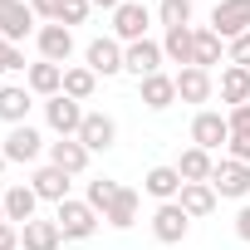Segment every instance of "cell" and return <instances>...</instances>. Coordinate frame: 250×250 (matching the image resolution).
Returning <instances> with one entry per match:
<instances>
[{
  "instance_id": "obj_1",
  "label": "cell",
  "mask_w": 250,
  "mask_h": 250,
  "mask_svg": "<svg viewBox=\"0 0 250 250\" xmlns=\"http://www.w3.org/2000/svg\"><path fill=\"white\" fill-rule=\"evenodd\" d=\"M211 30L230 44L240 35H250V0H216V10H211Z\"/></svg>"
},
{
  "instance_id": "obj_2",
  "label": "cell",
  "mask_w": 250,
  "mask_h": 250,
  "mask_svg": "<svg viewBox=\"0 0 250 250\" xmlns=\"http://www.w3.org/2000/svg\"><path fill=\"white\" fill-rule=\"evenodd\" d=\"M147 25H152V15H147L143 0H128V5L113 10V40H118V44H138V40H147Z\"/></svg>"
},
{
  "instance_id": "obj_3",
  "label": "cell",
  "mask_w": 250,
  "mask_h": 250,
  "mask_svg": "<svg viewBox=\"0 0 250 250\" xmlns=\"http://www.w3.org/2000/svg\"><path fill=\"white\" fill-rule=\"evenodd\" d=\"M54 221H59V230H64V240H88V235L98 230V211H93L88 201H59V211H54Z\"/></svg>"
},
{
  "instance_id": "obj_4",
  "label": "cell",
  "mask_w": 250,
  "mask_h": 250,
  "mask_svg": "<svg viewBox=\"0 0 250 250\" xmlns=\"http://www.w3.org/2000/svg\"><path fill=\"white\" fill-rule=\"evenodd\" d=\"M211 187H216V196L245 201V196H250V162H235V157L216 162V172H211Z\"/></svg>"
},
{
  "instance_id": "obj_5",
  "label": "cell",
  "mask_w": 250,
  "mask_h": 250,
  "mask_svg": "<svg viewBox=\"0 0 250 250\" xmlns=\"http://www.w3.org/2000/svg\"><path fill=\"white\" fill-rule=\"evenodd\" d=\"M44 118H49V128L59 133V138H79V128H83V103L79 98H69V93H59V98H49L44 103Z\"/></svg>"
},
{
  "instance_id": "obj_6",
  "label": "cell",
  "mask_w": 250,
  "mask_h": 250,
  "mask_svg": "<svg viewBox=\"0 0 250 250\" xmlns=\"http://www.w3.org/2000/svg\"><path fill=\"white\" fill-rule=\"evenodd\" d=\"M226 143H230V123H226L221 113L201 108V113L191 118V147H206V152H216V147H226Z\"/></svg>"
},
{
  "instance_id": "obj_7",
  "label": "cell",
  "mask_w": 250,
  "mask_h": 250,
  "mask_svg": "<svg viewBox=\"0 0 250 250\" xmlns=\"http://www.w3.org/2000/svg\"><path fill=\"white\" fill-rule=\"evenodd\" d=\"M162 44L157 40H138V44H128V49H123V69H128V74H138V83L143 79H152V74H162Z\"/></svg>"
},
{
  "instance_id": "obj_8",
  "label": "cell",
  "mask_w": 250,
  "mask_h": 250,
  "mask_svg": "<svg viewBox=\"0 0 250 250\" xmlns=\"http://www.w3.org/2000/svg\"><path fill=\"white\" fill-rule=\"evenodd\" d=\"M187 230H191V216H187L177 201H162V206L152 211V235H157L162 245H177V240H187Z\"/></svg>"
},
{
  "instance_id": "obj_9",
  "label": "cell",
  "mask_w": 250,
  "mask_h": 250,
  "mask_svg": "<svg viewBox=\"0 0 250 250\" xmlns=\"http://www.w3.org/2000/svg\"><path fill=\"white\" fill-rule=\"evenodd\" d=\"M30 30H35V10L25 5V0H0V35H5L10 44H20Z\"/></svg>"
},
{
  "instance_id": "obj_10",
  "label": "cell",
  "mask_w": 250,
  "mask_h": 250,
  "mask_svg": "<svg viewBox=\"0 0 250 250\" xmlns=\"http://www.w3.org/2000/svg\"><path fill=\"white\" fill-rule=\"evenodd\" d=\"M79 143H83L88 152H108V147L118 143V123H113L108 113H88L83 128H79Z\"/></svg>"
},
{
  "instance_id": "obj_11",
  "label": "cell",
  "mask_w": 250,
  "mask_h": 250,
  "mask_svg": "<svg viewBox=\"0 0 250 250\" xmlns=\"http://www.w3.org/2000/svg\"><path fill=\"white\" fill-rule=\"evenodd\" d=\"M40 152H44V138L30 128V123H20V128L5 133V157H10V162H35Z\"/></svg>"
},
{
  "instance_id": "obj_12",
  "label": "cell",
  "mask_w": 250,
  "mask_h": 250,
  "mask_svg": "<svg viewBox=\"0 0 250 250\" xmlns=\"http://www.w3.org/2000/svg\"><path fill=\"white\" fill-rule=\"evenodd\" d=\"M40 54L64 69L69 54H74V30H69V25H44V30H40Z\"/></svg>"
},
{
  "instance_id": "obj_13",
  "label": "cell",
  "mask_w": 250,
  "mask_h": 250,
  "mask_svg": "<svg viewBox=\"0 0 250 250\" xmlns=\"http://www.w3.org/2000/svg\"><path fill=\"white\" fill-rule=\"evenodd\" d=\"M25 88H30V93H40V98H59V93H64V69H59V64H49V59H40V64H30Z\"/></svg>"
},
{
  "instance_id": "obj_14",
  "label": "cell",
  "mask_w": 250,
  "mask_h": 250,
  "mask_svg": "<svg viewBox=\"0 0 250 250\" xmlns=\"http://www.w3.org/2000/svg\"><path fill=\"white\" fill-rule=\"evenodd\" d=\"M30 187H35V196H40V201H54V206H59V201H69V172H59L54 162H44V167L30 177Z\"/></svg>"
},
{
  "instance_id": "obj_15",
  "label": "cell",
  "mask_w": 250,
  "mask_h": 250,
  "mask_svg": "<svg viewBox=\"0 0 250 250\" xmlns=\"http://www.w3.org/2000/svg\"><path fill=\"white\" fill-rule=\"evenodd\" d=\"M59 245H64L59 221H25L20 226V250H59Z\"/></svg>"
},
{
  "instance_id": "obj_16",
  "label": "cell",
  "mask_w": 250,
  "mask_h": 250,
  "mask_svg": "<svg viewBox=\"0 0 250 250\" xmlns=\"http://www.w3.org/2000/svg\"><path fill=\"white\" fill-rule=\"evenodd\" d=\"M83 59H88V69H93V74H103V79L123 74V44H118V40H93Z\"/></svg>"
},
{
  "instance_id": "obj_17",
  "label": "cell",
  "mask_w": 250,
  "mask_h": 250,
  "mask_svg": "<svg viewBox=\"0 0 250 250\" xmlns=\"http://www.w3.org/2000/svg\"><path fill=\"white\" fill-rule=\"evenodd\" d=\"M211 93H216L211 69H196V64H191V69H182V74H177V98H182V103H206Z\"/></svg>"
},
{
  "instance_id": "obj_18",
  "label": "cell",
  "mask_w": 250,
  "mask_h": 250,
  "mask_svg": "<svg viewBox=\"0 0 250 250\" xmlns=\"http://www.w3.org/2000/svg\"><path fill=\"white\" fill-rule=\"evenodd\" d=\"M49 162H54L59 172L79 177V172L88 167V147H83L79 138H59V143H49Z\"/></svg>"
},
{
  "instance_id": "obj_19",
  "label": "cell",
  "mask_w": 250,
  "mask_h": 250,
  "mask_svg": "<svg viewBox=\"0 0 250 250\" xmlns=\"http://www.w3.org/2000/svg\"><path fill=\"white\" fill-rule=\"evenodd\" d=\"M177 206H182L191 221H201V216L216 211V187H211V182H187L182 196H177Z\"/></svg>"
},
{
  "instance_id": "obj_20",
  "label": "cell",
  "mask_w": 250,
  "mask_h": 250,
  "mask_svg": "<svg viewBox=\"0 0 250 250\" xmlns=\"http://www.w3.org/2000/svg\"><path fill=\"white\" fill-rule=\"evenodd\" d=\"M182 187H187V182H182V172H177V167H152V172L143 177V191H147V196H157V201H177V196H182Z\"/></svg>"
},
{
  "instance_id": "obj_21",
  "label": "cell",
  "mask_w": 250,
  "mask_h": 250,
  "mask_svg": "<svg viewBox=\"0 0 250 250\" xmlns=\"http://www.w3.org/2000/svg\"><path fill=\"white\" fill-rule=\"evenodd\" d=\"M35 206H40V196H35V187H5V221L10 226H25V221H35Z\"/></svg>"
},
{
  "instance_id": "obj_22",
  "label": "cell",
  "mask_w": 250,
  "mask_h": 250,
  "mask_svg": "<svg viewBox=\"0 0 250 250\" xmlns=\"http://www.w3.org/2000/svg\"><path fill=\"white\" fill-rule=\"evenodd\" d=\"M30 108H35L30 88H15V83H5V88H0V118H5L10 128H20V123H30Z\"/></svg>"
},
{
  "instance_id": "obj_23",
  "label": "cell",
  "mask_w": 250,
  "mask_h": 250,
  "mask_svg": "<svg viewBox=\"0 0 250 250\" xmlns=\"http://www.w3.org/2000/svg\"><path fill=\"white\" fill-rule=\"evenodd\" d=\"M138 88H143V103L157 108V113L177 103V74H152V79H143Z\"/></svg>"
},
{
  "instance_id": "obj_24",
  "label": "cell",
  "mask_w": 250,
  "mask_h": 250,
  "mask_svg": "<svg viewBox=\"0 0 250 250\" xmlns=\"http://www.w3.org/2000/svg\"><path fill=\"white\" fill-rule=\"evenodd\" d=\"M177 172H182V182H211L216 157H211L206 147H187V152L177 157Z\"/></svg>"
},
{
  "instance_id": "obj_25",
  "label": "cell",
  "mask_w": 250,
  "mask_h": 250,
  "mask_svg": "<svg viewBox=\"0 0 250 250\" xmlns=\"http://www.w3.org/2000/svg\"><path fill=\"white\" fill-rule=\"evenodd\" d=\"M221 98H226L230 108L250 103V69H240V64H226V74H221Z\"/></svg>"
},
{
  "instance_id": "obj_26",
  "label": "cell",
  "mask_w": 250,
  "mask_h": 250,
  "mask_svg": "<svg viewBox=\"0 0 250 250\" xmlns=\"http://www.w3.org/2000/svg\"><path fill=\"white\" fill-rule=\"evenodd\" d=\"M103 221H108V226H118V230H128V226L138 221V191H133V187H123V191L113 196V206L103 211Z\"/></svg>"
},
{
  "instance_id": "obj_27",
  "label": "cell",
  "mask_w": 250,
  "mask_h": 250,
  "mask_svg": "<svg viewBox=\"0 0 250 250\" xmlns=\"http://www.w3.org/2000/svg\"><path fill=\"white\" fill-rule=\"evenodd\" d=\"M191 44H196V30H191V25H187V30H167V40H162V54H167L172 64L191 69Z\"/></svg>"
},
{
  "instance_id": "obj_28",
  "label": "cell",
  "mask_w": 250,
  "mask_h": 250,
  "mask_svg": "<svg viewBox=\"0 0 250 250\" xmlns=\"http://www.w3.org/2000/svg\"><path fill=\"white\" fill-rule=\"evenodd\" d=\"M221 44H226V40H221L211 25H206V30H196V44H191V64H196V69H211V64H221Z\"/></svg>"
},
{
  "instance_id": "obj_29",
  "label": "cell",
  "mask_w": 250,
  "mask_h": 250,
  "mask_svg": "<svg viewBox=\"0 0 250 250\" xmlns=\"http://www.w3.org/2000/svg\"><path fill=\"white\" fill-rule=\"evenodd\" d=\"M93 88H98V74H93L88 64H79V69H64V93H69V98L88 103V98H93Z\"/></svg>"
},
{
  "instance_id": "obj_30",
  "label": "cell",
  "mask_w": 250,
  "mask_h": 250,
  "mask_svg": "<svg viewBox=\"0 0 250 250\" xmlns=\"http://www.w3.org/2000/svg\"><path fill=\"white\" fill-rule=\"evenodd\" d=\"M157 20H162L167 30H187V25H191V0H162V5H157Z\"/></svg>"
},
{
  "instance_id": "obj_31",
  "label": "cell",
  "mask_w": 250,
  "mask_h": 250,
  "mask_svg": "<svg viewBox=\"0 0 250 250\" xmlns=\"http://www.w3.org/2000/svg\"><path fill=\"white\" fill-rule=\"evenodd\" d=\"M118 191H123L118 182H108V177H98V182H88V196H83V201H88V206H93V211L103 216V211L113 206V196H118Z\"/></svg>"
},
{
  "instance_id": "obj_32",
  "label": "cell",
  "mask_w": 250,
  "mask_h": 250,
  "mask_svg": "<svg viewBox=\"0 0 250 250\" xmlns=\"http://www.w3.org/2000/svg\"><path fill=\"white\" fill-rule=\"evenodd\" d=\"M15 69H25V49L0 35V74H15Z\"/></svg>"
},
{
  "instance_id": "obj_33",
  "label": "cell",
  "mask_w": 250,
  "mask_h": 250,
  "mask_svg": "<svg viewBox=\"0 0 250 250\" xmlns=\"http://www.w3.org/2000/svg\"><path fill=\"white\" fill-rule=\"evenodd\" d=\"M88 10H93L88 0H64V10H59V25H69V30H74V25H83V20H88Z\"/></svg>"
},
{
  "instance_id": "obj_34",
  "label": "cell",
  "mask_w": 250,
  "mask_h": 250,
  "mask_svg": "<svg viewBox=\"0 0 250 250\" xmlns=\"http://www.w3.org/2000/svg\"><path fill=\"white\" fill-rule=\"evenodd\" d=\"M226 54H230V64H240V69H250V35H240V40H230V44H226Z\"/></svg>"
},
{
  "instance_id": "obj_35",
  "label": "cell",
  "mask_w": 250,
  "mask_h": 250,
  "mask_svg": "<svg viewBox=\"0 0 250 250\" xmlns=\"http://www.w3.org/2000/svg\"><path fill=\"white\" fill-rule=\"evenodd\" d=\"M30 10H35V15H44L49 25H59V10H64V0H30Z\"/></svg>"
},
{
  "instance_id": "obj_36",
  "label": "cell",
  "mask_w": 250,
  "mask_h": 250,
  "mask_svg": "<svg viewBox=\"0 0 250 250\" xmlns=\"http://www.w3.org/2000/svg\"><path fill=\"white\" fill-rule=\"evenodd\" d=\"M226 147H230V157H235V162H250V133H230V143H226Z\"/></svg>"
},
{
  "instance_id": "obj_37",
  "label": "cell",
  "mask_w": 250,
  "mask_h": 250,
  "mask_svg": "<svg viewBox=\"0 0 250 250\" xmlns=\"http://www.w3.org/2000/svg\"><path fill=\"white\" fill-rule=\"evenodd\" d=\"M230 133H250V103H240V108H230Z\"/></svg>"
},
{
  "instance_id": "obj_38",
  "label": "cell",
  "mask_w": 250,
  "mask_h": 250,
  "mask_svg": "<svg viewBox=\"0 0 250 250\" xmlns=\"http://www.w3.org/2000/svg\"><path fill=\"white\" fill-rule=\"evenodd\" d=\"M0 250H20V230L10 221H0Z\"/></svg>"
},
{
  "instance_id": "obj_39",
  "label": "cell",
  "mask_w": 250,
  "mask_h": 250,
  "mask_svg": "<svg viewBox=\"0 0 250 250\" xmlns=\"http://www.w3.org/2000/svg\"><path fill=\"white\" fill-rule=\"evenodd\" d=\"M235 235L250 245V206H240V216H235Z\"/></svg>"
},
{
  "instance_id": "obj_40",
  "label": "cell",
  "mask_w": 250,
  "mask_h": 250,
  "mask_svg": "<svg viewBox=\"0 0 250 250\" xmlns=\"http://www.w3.org/2000/svg\"><path fill=\"white\" fill-rule=\"evenodd\" d=\"M88 5H98V10H118V5H128V0H88Z\"/></svg>"
},
{
  "instance_id": "obj_41",
  "label": "cell",
  "mask_w": 250,
  "mask_h": 250,
  "mask_svg": "<svg viewBox=\"0 0 250 250\" xmlns=\"http://www.w3.org/2000/svg\"><path fill=\"white\" fill-rule=\"evenodd\" d=\"M0 221H5V187H0Z\"/></svg>"
},
{
  "instance_id": "obj_42",
  "label": "cell",
  "mask_w": 250,
  "mask_h": 250,
  "mask_svg": "<svg viewBox=\"0 0 250 250\" xmlns=\"http://www.w3.org/2000/svg\"><path fill=\"white\" fill-rule=\"evenodd\" d=\"M5 162H10V157H5V147H0V177H5Z\"/></svg>"
}]
</instances>
